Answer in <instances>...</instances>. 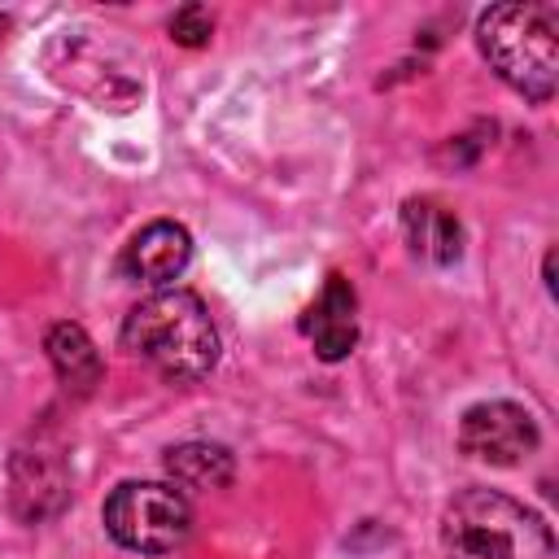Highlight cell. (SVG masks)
<instances>
[{
	"label": "cell",
	"instance_id": "obj_1",
	"mask_svg": "<svg viewBox=\"0 0 559 559\" xmlns=\"http://www.w3.org/2000/svg\"><path fill=\"white\" fill-rule=\"evenodd\" d=\"M122 349L170 384H192L218 362V332L205 301L188 288H162L122 319Z\"/></svg>",
	"mask_w": 559,
	"mask_h": 559
},
{
	"label": "cell",
	"instance_id": "obj_8",
	"mask_svg": "<svg viewBox=\"0 0 559 559\" xmlns=\"http://www.w3.org/2000/svg\"><path fill=\"white\" fill-rule=\"evenodd\" d=\"M301 328L314 341V354L323 362H341L358 345V323H354V288L345 275H328L319 301L306 310Z\"/></svg>",
	"mask_w": 559,
	"mask_h": 559
},
{
	"label": "cell",
	"instance_id": "obj_7",
	"mask_svg": "<svg viewBox=\"0 0 559 559\" xmlns=\"http://www.w3.org/2000/svg\"><path fill=\"white\" fill-rule=\"evenodd\" d=\"M188 258H192V236L179 223L157 218L131 236V245L122 253V271L144 284H170L175 275H183Z\"/></svg>",
	"mask_w": 559,
	"mask_h": 559
},
{
	"label": "cell",
	"instance_id": "obj_12",
	"mask_svg": "<svg viewBox=\"0 0 559 559\" xmlns=\"http://www.w3.org/2000/svg\"><path fill=\"white\" fill-rule=\"evenodd\" d=\"M210 35H214V17L205 4H183L170 17V39L183 48H201V44H210Z\"/></svg>",
	"mask_w": 559,
	"mask_h": 559
},
{
	"label": "cell",
	"instance_id": "obj_3",
	"mask_svg": "<svg viewBox=\"0 0 559 559\" xmlns=\"http://www.w3.org/2000/svg\"><path fill=\"white\" fill-rule=\"evenodd\" d=\"M485 61L528 100H550L559 79V17L550 4H493L476 22Z\"/></svg>",
	"mask_w": 559,
	"mask_h": 559
},
{
	"label": "cell",
	"instance_id": "obj_5",
	"mask_svg": "<svg viewBox=\"0 0 559 559\" xmlns=\"http://www.w3.org/2000/svg\"><path fill=\"white\" fill-rule=\"evenodd\" d=\"M537 419L515 402H476L459 419V450L476 463L515 467L537 450Z\"/></svg>",
	"mask_w": 559,
	"mask_h": 559
},
{
	"label": "cell",
	"instance_id": "obj_9",
	"mask_svg": "<svg viewBox=\"0 0 559 559\" xmlns=\"http://www.w3.org/2000/svg\"><path fill=\"white\" fill-rule=\"evenodd\" d=\"M44 349H48V362L57 371V380L70 389V393H92L100 384V354L92 345V336L79 328V323H52L48 336H44Z\"/></svg>",
	"mask_w": 559,
	"mask_h": 559
},
{
	"label": "cell",
	"instance_id": "obj_14",
	"mask_svg": "<svg viewBox=\"0 0 559 559\" xmlns=\"http://www.w3.org/2000/svg\"><path fill=\"white\" fill-rule=\"evenodd\" d=\"M4 26H9V22H4V17H0V35H4Z\"/></svg>",
	"mask_w": 559,
	"mask_h": 559
},
{
	"label": "cell",
	"instance_id": "obj_11",
	"mask_svg": "<svg viewBox=\"0 0 559 559\" xmlns=\"http://www.w3.org/2000/svg\"><path fill=\"white\" fill-rule=\"evenodd\" d=\"M166 472L175 489H223L231 480V454L214 441H183L166 450Z\"/></svg>",
	"mask_w": 559,
	"mask_h": 559
},
{
	"label": "cell",
	"instance_id": "obj_13",
	"mask_svg": "<svg viewBox=\"0 0 559 559\" xmlns=\"http://www.w3.org/2000/svg\"><path fill=\"white\" fill-rule=\"evenodd\" d=\"M546 288H550V293H555V249H550V253H546Z\"/></svg>",
	"mask_w": 559,
	"mask_h": 559
},
{
	"label": "cell",
	"instance_id": "obj_6",
	"mask_svg": "<svg viewBox=\"0 0 559 559\" xmlns=\"http://www.w3.org/2000/svg\"><path fill=\"white\" fill-rule=\"evenodd\" d=\"M70 476L57 450H17L9 463V502L22 520H48L66 507Z\"/></svg>",
	"mask_w": 559,
	"mask_h": 559
},
{
	"label": "cell",
	"instance_id": "obj_10",
	"mask_svg": "<svg viewBox=\"0 0 559 559\" xmlns=\"http://www.w3.org/2000/svg\"><path fill=\"white\" fill-rule=\"evenodd\" d=\"M402 227L415 253L432 258V262H454L463 253V227L450 210H441L437 201H406L402 210Z\"/></svg>",
	"mask_w": 559,
	"mask_h": 559
},
{
	"label": "cell",
	"instance_id": "obj_2",
	"mask_svg": "<svg viewBox=\"0 0 559 559\" xmlns=\"http://www.w3.org/2000/svg\"><path fill=\"white\" fill-rule=\"evenodd\" d=\"M445 559H555L550 524L498 489H463L441 515Z\"/></svg>",
	"mask_w": 559,
	"mask_h": 559
},
{
	"label": "cell",
	"instance_id": "obj_4",
	"mask_svg": "<svg viewBox=\"0 0 559 559\" xmlns=\"http://www.w3.org/2000/svg\"><path fill=\"white\" fill-rule=\"evenodd\" d=\"M105 528L118 546L135 555H170L188 542L192 511L175 485L127 480L105 498Z\"/></svg>",
	"mask_w": 559,
	"mask_h": 559
}]
</instances>
